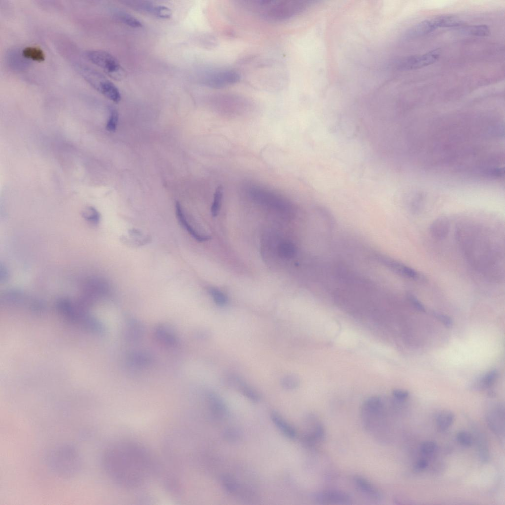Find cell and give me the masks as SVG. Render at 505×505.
Returning <instances> with one entry per match:
<instances>
[{"label":"cell","instance_id":"43","mask_svg":"<svg viewBox=\"0 0 505 505\" xmlns=\"http://www.w3.org/2000/svg\"><path fill=\"white\" fill-rule=\"evenodd\" d=\"M428 466V462L425 459L419 460L414 465V468L417 471L425 469Z\"/></svg>","mask_w":505,"mask_h":505},{"label":"cell","instance_id":"42","mask_svg":"<svg viewBox=\"0 0 505 505\" xmlns=\"http://www.w3.org/2000/svg\"><path fill=\"white\" fill-rule=\"evenodd\" d=\"M392 394L394 397L398 400H404L406 399L409 395V393L407 391L400 389L394 390L393 391Z\"/></svg>","mask_w":505,"mask_h":505},{"label":"cell","instance_id":"1","mask_svg":"<svg viewBox=\"0 0 505 505\" xmlns=\"http://www.w3.org/2000/svg\"><path fill=\"white\" fill-rule=\"evenodd\" d=\"M102 463L108 477L125 489L143 486L156 470L151 453L141 444L132 441H120L109 446L103 454Z\"/></svg>","mask_w":505,"mask_h":505},{"label":"cell","instance_id":"19","mask_svg":"<svg viewBox=\"0 0 505 505\" xmlns=\"http://www.w3.org/2000/svg\"><path fill=\"white\" fill-rule=\"evenodd\" d=\"M384 403L379 397L373 396L365 400L362 405V413L370 416H378L383 413Z\"/></svg>","mask_w":505,"mask_h":505},{"label":"cell","instance_id":"18","mask_svg":"<svg viewBox=\"0 0 505 505\" xmlns=\"http://www.w3.org/2000/svg\"><path fill=\"white\" fill-rule=\"evenodd\" d=\"M270 418L278 430L286 437L293 439L297 436L295 429L277 411H272Z\"/></svg>","mask_w":505,"mask_h":505},{"label":"cell","instance_id":"35","mask_svg":"<svg viewBox=\"0 0 505 505\" xmlns=\"http://www.w3.org/2000/svg\"><path fill=\"white\" fill-rule=\"evenodd\" d=\"M498 376V372L495 369L489 371L485 374L480 379V385L482 388L490 387L496 381Z\"/></svg>","mask_w":505,"mask_h":505},{"label":"cell","instance_id":"30","mask_svg":"<svg viewBox=\"0 0 505 505\" xmlns=\"http://www.w3.org/2000/svg\"><path fill=\"white\" fill-rule=\"evenodd\" d=\"M116 16L122 23L132 28H139L143 26L141 21L128 13L119 12Z\"/></svg>","mask_w":505,"mask_h":505},{"label":"cell","instance_id":"16","mask_svg":"<svg viewBox=\"0 0 505 505\" xmlns=\"http://www.w3.org/2000/svg\"><path fill=\"white\" fill-rule=\"evenodd\" d=\"M127 361L131 367L141 369L148 366L151 363L152 359L148 353L139 351L130 353L127 357Z\"/></svg>","mask_w":505,"mask_h":505},{"label":"cell","instance_id":"6","mask_svg":"<svg viewBox=\"0 0 505 505\" xmlns=\"http://www.w3.org/2000/svg\"><path fill=\"white\" fill-rule=\"evenodd\" d=\"M86 56L114 79L120 80L124 78V70L117 59L109 53L100 50H91L86 52Z\"/></svg>","mask_w":505,"mask_h":505},{"label":"cell","instance_id":"13","mask_svg":"<svg viewBox=\"0 0 505 505\" xmlns=\"http://www.w3.org/2000/svg\"><path fill=\"white\" fill-rule=\"evenodd\" d=\"M156 339L160 343L167 347H173L177 345L178 337L174 330L169 326L165 324L157 325L154 331Z\"/></svg>","mask_w":505,"mask_h":505},{"label":"cell","instance_id":"25","mask_svg":"<svg viewBox=\"0 0 505 505\" xmlns=\"http://www.w3.org/2000/svg\"><path fill=\"white\" fill-rule=\"evenodd\" d=\"M27 59L17 50H12L7 55V61L10 66L16 70H23L29 66Z\"/></svg>","mask_w":505,"mask_h":505},{"label":"cell","instance_id":"20","mask_svg":"<svg viewBox=\"0 0 505 505\" xmlns=\"http://www.w3.org/2000/svg\"><path fill=\"white\" fill-rule=\"evenodd\" d=\"M354 480L358 489L366 496L376 501L381 500L382 495L380 492L365 478L356 476Z\"/></svg>","mask_w":505,"mask_h":505},{"label":"cell","instance_id":"26","mask_svg":"<svg viewBox=\"0 0 505 505\" xmlns=\"http://www.w3.org/2000/svg\"><path fill=\"white\" fill-rule=\"evenodd\" d=\"M461 32L466 35L485 36L490 35V30L489 27L486 25H478L462 26Z\"/></svg>","mask_w":505,"mask_h":505},{"label":"cell","instance_id":"8","mask_svg":"<svg viewBox=\"0 0 505 505\" xmlns=\"http://www.w3.org/2000/svg\"><path fill=\"white\" fill-rule=\"evenodd\" d=\"M441 50L436 48L420 56H409L399 61L397 67L402 70L420 69L435 63L439 58Z\"/></svg>","mask_w":505,"mask_h":505},{"label":"cell","instance_id":"31","mask_svg":"<svg viewBox=\"0 0 505 505\" xmlns=\"http://www.w3.org/2000/svg\"><path fill=\"white\" fill-rule=\"evenodd\" d=\"M281 384L285 389L293 390L299 386L300 379L295 374H288L282 379Z\"/></svg>","mask_w":505,"mask_h":505},{"label":"cell","instance_id":"14","mask_svg":"<svg viewBox=\"0 0 505 505\" xmlns=\"http://www.w3.org/2000/svg\"><path fill=\"white\" fill-rule=\"evenodd\" d=\"M125 336L129 340H139L144 335V328L143 324L135 318L128 317L126 320Z\"/></svg>","mask_w":505,"mask_h":505},{"label":"cell","instance_id":"15","mask_svg":"<svg viewBox=\"0 0 505 505\" xmlns=\"http://www.w3.org/2000/svg\"><path fill=\"white\" fill-rule=\"evenodd\" d=\"M450 230V223L448 218L444 216L438 217L435 219L430 226V232L435 239L442 240L446 238Z\"/></svg>","mask_w":505,"mask_h":505},{"label":"cell","instance_id":"3","mask_svg":"<svg viewBox=\"0 0 505 505\" xmlns=\"http://www.w3.org/2000/svg\"><path fill=\"white\" fill-rule=\"evenodd\" d=\"M79 306L67 298H60L56 303L59 313L69 322L92 333H103L101 323Z\"/></svg>","mask_w":505,"mask_h":505},{"label":"cell","instance_id":"17","mask_svg":"<svg viewBox=\"0 0 505 505\" xmlns=\"http://www.w3.org/2000/svg\"><path fill=\"white\" fill-rule=\"evenodd\" d=\"M437 28L433 19L422 21L410 28L406 33L408 38L417 37L428 34Z\"/></svg>","mask_w":505,"mask_h":505},{"label":"cell","instance_id":"45","mask_svg":"<svg viewBox=\"0 0 505 505\" xmlns=\"http://www.w3.org/2000/svg\"><path fill=\"white\" fill-rule=\"evenodd\" d=\"M130 234L135 236H141L142 235V233L140 231L136 229H132L130 230Z\"/></svg>","mask_w":505,"mask_h":505},{"label":"cell","instance_id":"5","mask_svg":"<svg viewBox=\"0 0 505 505\" xmlns=\"http://www.w3.org/2000/svg\"><path fill=\"white\" fill-rule=\"evenodd\" d=\"M81 75L91 86L102 95L115 102L121 100V94L117 87L97 71L88 67L80 69Z\"/></svg>","mask_w":505,"mask_h":505},{"label":"cell","instance_id":"36","mask_svg":"<svg viewBox=\"0 0 505 505\" xmlns=\"http://www.w3.org/2000/svg\"><path fill=\"white\" fill-rule=\"evenodd\" d=\"M172 14V11L169 8L162 5H156L153 14L162 19H168L171 17Z\"/></svg>","mask_w":505,"mask_h":505},{"label":"cell","instance_id":"37","mask_svg":"<svg viewBox=\"0 0 505 505\" xmlns=\"http://www.w3.org/2000/svg\"><path fill=\"white\" fill-rule=\"evenodd\" d=\"M457 439L461 445L466 447L470 446L473 442L472 436L465 431H461L458 433Z\"/></svg>","mask_w":505,"mask_h":505},{"label":"cell","instance_id":"38","mask_svg":"<svg viewBox=\"0 0 505 505\" xmlns=\"http://www.w3.org/2000/svg\"><path fill=\"white\" fill-rule=\"evenodd\" d=\"M118 120V114L115 109L111 110L110 116L106 125V129L110 132L115 131Z\"/></svg>","mask_w":505,"mask_h":505},{"label":"cell","instance_id":"39","mask_svg":"<svg viewBox=\"0 0 505 505\" xmlns=\"http://www.w3.org/2000/svg\"><path fill=\"white\" fill-rule=\"evenodd\" d=\"M436 448V444L433 441H426L423 442L420 445V450L422 453L426 454L433 452Z\"/></svg>","mask_w":505,"mask_h":505},{"label":"cell","instance_id":"23","mask_svg":"<svg viewBox=\"0 0 505 505\" xmlns=\"http://www.w3.org/2000/svg\"><path fill=\"white\" fill-rule=\"evenodd\" d=\"M325 435L324 426L320 423L315 424L314 428L310 433L305 434L303 437V441L307 445H312L318 441H322Z\"/></svg>","mask_w":505,"mask_h":505},{"label":"cell","instance_id":"2","mask_svg":"<svg viewBox=\"0 0 505 505\" xmlns=\"http://www.w3.org/2000/svg\"><path fill=\"white\" fill-rule=\"evenodd\" d=\"M245 10L269 23L289 20L304 12L311 1L301 0H248L237 1Z\"/></svg>","mask_w":505,"mask_h":505},{"label":"cell","instance_id":"34","mask_svg":"<svg viewBox=\"0 0 505 505\" xmlns=\"http://www.w3.org/2000/svg\"><path fill=\"white\" fill-rule=\"evenodd\" d=\"M222 197V187L220 185L217 187L214 194V201L211 207V214L216 216L220 210Z\"/></svg>","mask_w":505,"mask_h":505},{"label":"cell","instance_id":"10","mask_svg":"<svg viewBox=\"0 0 505 505\" xmlns=\"http://www.w3.org/2000/svg\"><path fill=\"white\" fill-rule=\"evenodd\" d=\"M314 500L320 504H349L351 501L350 496L347 493L336 490H328L318 492L314 494Z\"/></svg>","mask_w":505,"mask_h":505},{"label":"cell","instance_id":"32","mask_svg":"<svg viewBox=\"0 0 505 505\" xmlns=\"http://www.w3.org/2000/svg\"><path fill=\"white\" fill-rule=\"evenodd\" d=\"M278 252L281 257L290 258L295 252V248L293 244L289 242H283L279 245Z\"/></svg>","mask_w":505,"mask_h":505},{"label":"cell","instance_id":"40","mask_svg":"<svg viewBox=\"0 0 505 505\" xmlns=\"http://www.w3.org/2000/svg\"><path fill=\"white\" fill-rule=\"evenodd\" d=\"M407 298L412 305L418 311L425 312L426 309L424 305L418 299L417 297L411 293L407 294Z\"/></svg>","mask_w":505,"mask_h":505},{"label":"cell","instance_id":"22","mask_svg":"<svg viewBox=\"0 0 505 505\" xmlns=\"http://www.w3.org/2000/svg\"><path fill=\"white\" fill-rule=\"evenodd\" d=\"M176 212L177 218L181 225L187 231L195 240L199 242L207 241L211 239L210 236L201 235L198 234L189 224L186 220L184 214L183 213L180 203L177 201L175 204Z\"/></svg>","mask_w":505,"mask_h":505},{"label":"cell","instance_id":"41","mask_svg":"<svg viewBox=\"0 0 505 505\" xmlns=\"http://www.w3.org/2000/svg\"><path fill=\"white\" fill-rule=\"evenodd\" d=\"M433 314L436 318L442 322L446 327H450L452 326L453 321L449 316L437 312H433Z\"/></svg>","mask_w":505,"mask_h":505},{"label":"cell","instance_id":"27","mask_svg":"<svg viewBox=\"0 0 505 505\" xmlns=\"http://www.w3.org/2000/svg\"><path fill=\"white\" fill-rule=\"evenodd\" d=\"M21 53L23 57L27 60L41 62L45 59V54L43 51L38 47H26L22 50Z\"/></svg>","mask_w":505,"mask_h":505},{"label":"cell","instance_id":"44","mask_svg":"<svg viewBox=\"0 0 505 505\" xmlns=\"http://www.w3.org/2000/svg\"><path fill=\"white\" fill-rule=\"evenodd\" d=\"M225 435L226 437L228 438H229L230 440H233V438L234 439L238 436L237 433L234 431H233V430H229V431L228 430L226 433Z\"/></svg>","mask_w":505,"mask_h":505},{"label":"cell","instance_id":"28","mask_svg":"<svg viewBox=\"0 0 505 505\" xmlns=\"http://www.w3.org/2000/svg\"><path fill=\"white\" fill-rule=\"evenodd\" d=\"M82 216L86 221L94 225H98L101 219L100 214L92 206L86 207L82 212Z\"/></svg>","mask_w":505,"mask_h":505},{"label":"cell","instance_id":"29","mask_svg":"<svg viewBox=\"0 0 505 505\" xmlns=\"http://www.w3.org/2000/svg\"><path fill=\"white\" fill-rule=\"evenodd\" d=\"M454 419L453 413L450 411H443L439 413L436 418L437 426L442 430L448 428L452 424Z\"/></svg>","mask_w":505,"mask_h":505},{"label":"cell","instance_id":"4","mask_svg":"<svg viewBox=\"0 0 505 505\" xmlns=\"http://www.w3.org/2000/svg\"><path fill=\"white\" fill-rule=\"evenodd\" d=\"M52 469L58 475L71 477L76 474L81 466L78 451L71 445H63L54 449L49 456Z\"/></svg>","mask_w":505,"mask_h":505},{"label":"cell","instance_id":"7","mask_svg":"<svg viewBox=\"0 0 505 505\" xmlns=\"http://www.w3.org/2000/svg\"><path fill=\"white\" fill-rule=\"evenodd\" d=\"M241 76L236 71L224 68L210 69L204 73L202 83L210 88L222 89L236 84Z\"/></svg>","mask_w":505,"mask_h":505},{"label":"cell","instance_id":"33","mask_svg":"<svg viewBox=\"0 0 505 505\" xmlns=\"http://www.w3.org/2000/svg\"><path fill=\"white\" fill-rule=\"evenodd\" d=\"M209 292L216 304L220 306L225 305L228 302L227 296L221 291L215 288H210Z\"/></svg>","mask_w":505,"mask_h":505},{"label":"cell","instance_id":"21","mask_svg":"<svg viewBox=\"0 0 505 505\" xmlns=\"http://www.w3.org/2000/svg\"><path fill=\"white\" fill-rule=\"evenodd\" d=\"M229 381L231 385L237 388L244 396L251 400L254 402L259 400L258 393L240 377L231 376L229 378Z\"/></svg>","mask_w":505,"mask_h":505},{"label":"cell","instance_id":"24","mask_svg":"<svg viewBox=\"0 0 505 505\" xmlns=\"http://www.w3.org/2000/svg\"><path fill=\"white\" fill-rule=\"evenodd\" d=\"M437 28L439 27H459L464 22L458 17L451 15H443L433 18Z\"/></svg>","mask_w":505,"mask_h":505},{"label":"cell","instance_id":"11","mask_svg":"<svg viewBox=\"0 0 505 505\" xmlns=\"http://www.w3.org/2000/svg\"><path fill=\"white\" fill-rule=\"evenodd\" d=\"M220 481L224 489L233 496L244 499H249V497L253 496L252 491L242 485L232 476L223 475L221 477Z\"/></svg>","mask_w":505,"mask_h":505},{"label":"cell","instance_id":"9","mask_svg":"<svg viewBox=\"0 0 505 505\" xmlns=\"http://www.w3.org/2000/svg\"><path fill=\"white\" fill-rule=\"evenodd\" d=\"M380 260L387 267L397 274L415 281L424 282L425 276L413 268L393 259L379 257Z\"/></svg>","mask_w":505,"mask_h":505},{"label":"cell","instance_id":"12","mask_svg":"<svg viewBox=\"0 0 505 505\" xmlns=\"http://www.w3.org/2000/svg\"><path fill=\"white\" fill-rule=\"evenodd\" d=\"M207 399L211 413L215 418L221 419L227 417L228 407L220 396L214 393H209Z\"/></svg>","mask_w":505,"mask_h":505}]
</instances>
